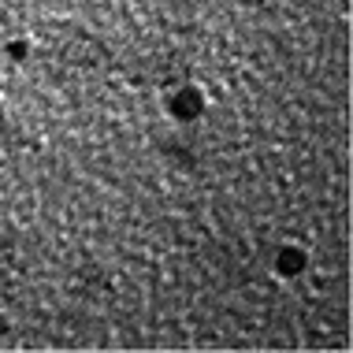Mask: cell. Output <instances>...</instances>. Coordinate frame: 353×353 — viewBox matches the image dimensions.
<instances>
[{"label": "cell", "mask_w": 353, "mask_h": 353, "mask_svg": "<svg viewBox=\"0 0 353 353\" xmlns=\"http://www.w3.org/2000/svg\"><path fill=\"white\" fill-rule=\"evenodd\" d=\"M197 112H201V97H197V90H179L175 97H171V116L194 119Z\"/></svg>", "instance_id": "cell-1"}, {"label": "cell", "mask_w": 353, "mask_h": 353, "mask_svg": "<svg viewBox=\"0 0 353 353\" xmlns=\"http://www.w3.org/2000/svg\"><path fill=\"white\" fill-rule=\"evenodd\" d=\"M301 268H305V253L301 250H279V256H275V272H279L283 279L298 275Z\"/></svg>", "instance_id": "cell-2"}]
</instances>
